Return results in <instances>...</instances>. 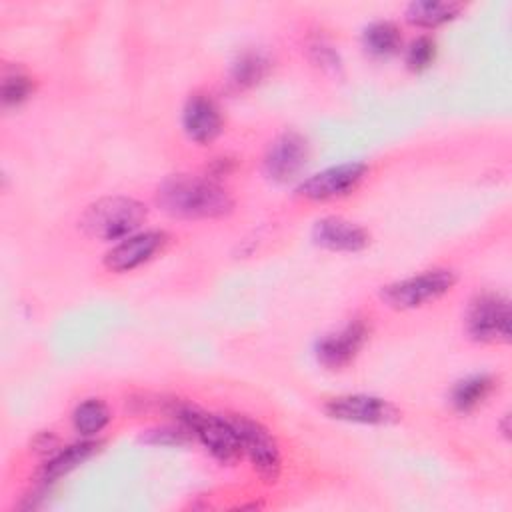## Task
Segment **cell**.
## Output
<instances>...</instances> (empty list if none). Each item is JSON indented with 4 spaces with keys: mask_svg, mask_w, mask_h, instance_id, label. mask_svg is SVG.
I'll list each match as a JSON object with an SVG mask.
<instances>
[{
    "mask_svg": "<svg viewBox=\"0 0 512 512\" xmlns=\"http://www.w3.org/2000/svg\"><path fill=\"white\" fill-rule=\"evenodd\" d=\"M268 72V60L258 52H244L234 64L230 78L238 88H248L258 84Z\"/></svg>",
    "mask_w": 512,
    "mask_h": 512,
    "instance_id": "19",
    "label": "cell"
},
{
    "mask_svg": "<svg viewBox=\"0 0 512 512\" xmlns=\"http://www.w3.org/2000/svg\"><path fill=\"white\" fill-rule=\"evenodd\" d=\"M72 422L82 436H94L110 422V410L100 398H88L76 406Z\"/></svg>",
    "mask_w": 512,
    "mask_h": 512,
    "instance_id": "18",
    "label": "cell"
},
{
    "mask_svg": "<svg viewBox=\"0 0 512 512\" xmlns=\"http://www.w3.org/2000/svg\"><path fill=\"white\" fill-rule=\"evenodd\" d=\"M176 416L184 428L192 432L202 442V446L222 464H232L242 456L240 440L230 418L208 414L190 404L178 406Z\"/></svg>",
    "mask_w": 512,
    "mask_h": 512,
    "instance_id": "3",
    "label": "cell"
},
{
    "mask_svg": "<svg viewBox=\"0 0 512 512\" xmlns=\"http://www.w3.org/2000/svg\"><path fill=\"white\" fill-rule=\"evenodd\" d=\"M362 42H364V48L372 56L384 58V56L394 54L400 48L402 36H400V30L396 24L380 20V22H372L370 26L364 28Z\"/></svg>",
    "mask_w": 512,
    "mask_h": 512,
    "instance_id": "17",
    "label": "cell"
},
{
    "mask_svg": "<svg viewBox=\"0 0 512 512\" xmlns=\"http://www.w3.org/2000/svg\"><path fill=\"white\" fill-rule=\"evenodd\" d=\"M312 238L332 252H360L370 242V234L362 226L340 216L320 218L312 228Z\"/></svg>",
    "mask_w": 512,
    "mask_h": 512,
    "instance_id": "12",
    "label": "cell"
},
{
    "mask_svg": "<svg viewBox=\"0 0 512 512\" xmlns=\"http://www.w3.org/2000/svg\"><path fill=\"white\" fill-rule=\"evenodd\" d=\"M436 58V42L428 36H418L406 50V64L410 70H424Z\"/></svg>",
    "mask_w": 512,
    "mask_h": 512,
    "instance_id": "21",
    "label": "cell"
},
{
    "mask_svg": "<svg viewBox=\"0 0 512 512\" xmlns=\"http://www.w3.org/2000/svg\"><path fill=\"white\" fill-rule=\"evenodd\" d=\"M158 206L178 218H222L232 212V196L216 182L200 176L176 174L156 192Z\"/></svg>",
    "mask_w": 512,
    "mask_h": 512,
    "instance_id": "1",
    "label": "cell"
},
{
    "mask_svg": "<svg viewBox=\"0 0 512 512\" xmlns=\"http://www.w3.org/2000/svg\"><path fill=\"white\" fill-rule=\"evenodd\" d=\"M146 220V206L128 196H106L92 202L78 224L96 240H120L130 236Z\"/></svg>",
    "mask_w": 512,
    "mask_h": 512,
    "instance_id": "2",
    "label": "cell"
},
{
    "mask_svg": "<svg viewBox=\"0 0 512 512\" xmlns=\"http://www.w3.org/2000/svg\"><path fill=\"white\" fill-rule=\"evenodd\" d=\"M454 284L456 274L452 270L434 268L384 286L380 296L390 308L412 310L442 298L446 292L452 290Z\"/></svg>",
    "mask_w": 512,
    "mask_h": 512,
    "instance_id": "4",
    "label": "cell"
},
{
    "mask_svg": "<svg viewBox=\"0 0 512 512\" xmlns=\"http://www.w3.org/2000/svg\"><path fill=\"white\" fill-rule=\"evenodd\" d=\"M182 126L190 140L198 144H208L222 132V116L212 98L204 94H194L184 106Z\"/></svg>",
    "mask_w": 512,
    "mask_h": 512,
    "instance_id": "13",
    "label": "cell"
},
{
    "mask_svg": "<svg viewBox=\"0 0 512 512\" xmlns=\"http://www.w3.org/2000/svg\"><path fill=\"white\" fill-rule=\"evenodd\" d=\"M462 10L458 2H436V0H422L412 2L406 8V20L420 28H434L454 20Z\"/></svg>",
    "mask_w": 512,
    "mask_h": 512,
    "instance_id": "15",
    "label": "cell"
},
{
    "mask_svg": "<svg viewBox=\"0 0 512 512\" xmlns=\"http://www.w3.org/2000/svg\"><path fill=\"white\" fill-rule=\"evenodd\" d=\"M368 338V326L362 320L346 324L342 330L324 336L316 344V358L322 366L330 370H340L348 366Z\"/></svg>",
    "mask_w": 512,
    "mask_h": 512,
    "instance_id": "11",
    "label": "cell"
},
{
    "mask_svg": "<svg viewBox=\"0 0 512 512\" xmlns=\"http://www.w3.org/2000/svg\"><path fill=\"white\" fill-rule=\"evenodd\" d=\"M366 174H368V166L364 162H344L306 178L296 188V192L306 200L340 198L354 192Z\"/></svg>",
    "mask_w": 512,
    "mask_h": 512,
    "instance_id": "8",
    "label": "cell"
},
{
    "mask_svg": "<svg viewBox=\"0 0 512 512\" xmlns=\"http://www.w3.org/2000/svg\"><path fill=\"white\" fill-rule=\"evenodd\" d=\"M98 442L92 440H82L76 444L66 446L64 450H60L58 454H54L42 468L40 476L44 482H54L56 478L72 472L74 468H78L82 462H86L96 450H98Z\"/></svg>",
    "mask_w": 512,
    "mask_h": 512,
    "instance_id": "14",
    "label": "cell"
},
{
    "mask_svg": "<svg viewBox=\"0 0 512 512\" xmlns=\"http://www.w3.org/2000/svg\"><path fill=\"white\" fill-rule=\"evenodd\" d=\"M492 390H494V378L488 374H476L460 380L452 388L450 402L456 410L468 412V410H474L478 404H482Z\"/></svg>",
    "mask_w": 512,
    "mask_h": 512,
    "instance_id": "16",
    "label": "cell"
},
{
    "mask_svg": "<svg viewBox=\"0 0 512 512\" xmlns=\"http://www.w3.org/2000/svg\"><path fill=\"white\" fill-rule=\"evenodd\" d=\"M168 242L166 232L160 230H148L140 234L126 236L120 244H116L112 250L104 256V266L112 272H130L144 262L152 260L154 254H158Z\"/></svg>",
    "mask_w": 512,
    "mask_h": 512,
    "instance_id": "10",
    "label": "cell"
},
{
    "mask_svg": "<svg viewBox=\"0 0 512 512\" xmlns=\"http://www.w3.org/2000/svg\"><path fill=\"white\" fill-rule=\"evenodd\" d=\"M230 422L240 440L242 454L248 456L252 468L264 482H276L282 470V456L272 432L254 418L234 414Z\"/></svg>",
    "mask_w": 512,
    "mask_h": 512,
    "instance_id": "5",
    "label": "cell"
},
{
    "mask_svg": "<svg viewBox=\"0 0 512 512\" xmlns=\"http://www.w3.org/2000/svg\"><path fill=\"white\" fill-rule=\"evenodd\" d=\"M32 90H34V84H32V80L26 74H22V72L4 74V80H2V104L6 108L20 106L24 100H28Z\"/></svg>",
    "mask_w": 512,
    "mask_h": 512,
    "instance_id": "20",
    "label": "cell"
},
{
    "mask_svg": "<svg viewBox=\"0 0 512 512\" xmlns=\"http://www.w3.org/2000/svg\"><path fill=\"white\" fill-rule=\"evenodd\" d=\"M466 330L476 342L510 340V304L498 294L476 296L466 312Z\"/></svg>",
    "mask_w": 512,
    "mask_h": 512,
    "instance_id": "6",
    "label": "cell"
},
{
    "mask_svg": "<svg viewBox=\"0 0 512 512\" xmlns=\"http://www.w3.org/2000/svg\"><path fill=\"white\" fill-rule=\"evenodd\" d=\"M308 142L296 132L280 134L266 150L264 170L274 182H288L300 174L308 160Z\"/></svg>",
    "mask_w": 512,
    "mask_h": 512,
    "instance_id": "9",
    "label": "cell"
},
{
    "mask_svg": "<svg viewBox=\"0 0 512 512\" xmlns=\"http://www.w3.org/2000/svg\"><path fill=\"white\" fill-rule=\"evenodd\" d=\"M324 412L334 420L374 426L390 424L400 418V412L392 402L368 394H346L330 398L324 404Z\"/></svg>",
    "mask_w": 512,
    "mask_h": 512,
    "instance_id": "7",
    "label": "cell"
}]
</instances>
